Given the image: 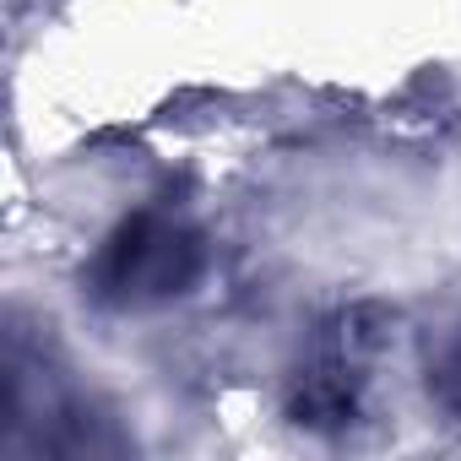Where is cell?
I'll return each mask as SVG.
<instances>
[{
    "mask_svg": "<svg viewBox=\"0 0 461 461\" xmlns=\"http://www.w3.org/2000/svg\"><path fill=\"white\" fill-rule=\"evenodd\" d=\"M201 267V250L195 240L185 234L179 222L168 217H131L120 234L109 240L104 261H98V294L104 299H163V294H179Z\"/></svg>",
    "mask_w": 461,
    "mask_h": 461,
    "instance_id": "1",
    "label": "cell"
}]
</instances>
